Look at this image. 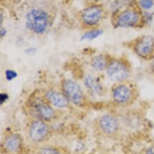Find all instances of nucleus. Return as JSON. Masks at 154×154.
Masks as SVG:
<instances>
[{"mask_svg": "<svg viewBox=\"0 0 154 154\" xmlns=\"http://www.w3.org/2000/svg\"><path fill=\"white\" fill-rule=\"evenodd\" d=\"M112 100L119 106L128 107L132 105L139 97L137 86L127 80L116 83L112 89Z\"/></svg>", "mask_w": 154, "mask_h": 154, "instance_id": "1", "label": "nucleus"}, {"mask_svg": "<svg viewBox=\"0 0 154 154\" xmlns=\"http://www.w3.org/2000/svg\"><path fill=\"white\" fill-rule=\"evenodd\" d=\"M145 21L146 18L140 11L129 8L123 10L117 15L115 24L117 27L129 28L139 26Z\"/></svg>", "mask_w": 154, "mask_h": 154, "instance_id": "2", "label": "nucleus"}, {"mask_svg": "<svg viewBox=\"0 0 154 154\" xmlns=\"http://www.w3.org/2000/svg\"><path fill=\"white\" fill-rule=\"evenodd\" d=\"M48 24L47 14L41 9H32L27 13L26 17V26L31 31L37 34H42Z\"/></svg>", "mask_w": 154, "mask_h": 154, "instance_id": "3", "label": "nucleus"}, {"mask_svg": "<svg viewBox=\"0 0 154 154\" xmlns=\"http://www.w3.org/2000/svg\"><path fill=\"white\" fill-rule=\"evenodd\" d=\"M98 126L104 135L110 138L118 136L122 128L119 117L110 113L105 114L100 117L98 121Z\"/></svg>", "mask_w": 154, "mask_h": 154, "instance_id": "4", "label": "nucleus"}, {"mask_svg": "<svg viewBox=\"0 0 154 154\" xmlns=\"http://www.w3.org/2000/svg\"><path fill=\"white\" fill-rule=\"evenodd\" d=\"M109 78L112 81L119 83L127 80L131 73L129 64L121 59H114L110 61L106 69Z\"/></svg>", "mask_w": 154, "mask_h": 154, "instance_id": "5", "label": "nucleus"}, {"mask_svg": "<svg viewBox=\"0 0 154 154\" xmlns=\"http://www.w3.org/2000/svg\"><path fill=\"white\" fill-rule=\"evenodd\" d=\"M62 88L63 94L75 106H82L84 103V94L80 86L71 80H65L62 82Z\"/></svg>", "mask_w": 154, "mask_h": 154, "instance_id": "6", "label": "nucleus"}, {"mask_svg": "<svg viewBox=\"0 0 154 154\" xmlns=\"http://www.w3.org/2000/svg\"><path fill=\"white\" fill-rule=\"evenodd\" d=\"M134 50L135 53L142 58H151L154 52V37L144 35L138 37L135 41Z\"/></svg>", "mask_w": 154, "mask_h": 154, "instance_id": "7", "label": "nucleus"}, {"mask_svg": "<svg viewBox=\"0 0 154 154\" xmlns=\"http://www.w3.org/2000/svg\"><path fill=\"white\" fill-rule=\"evenodd\" d=\"M50 129L47 124L43 120H35L30 124L29 135L30 139L36 143L42 142L47 138Z\"/></svg>", "mask_w": 154, "mask_h": 154, "instance_id": "8", "label": "nucleus"}, {"mask_svg": "<svg viewBox=\"0 0 154 154\" xmlns=\"http://www.w3.org/2000/svg\"><path fill=\"white\" fill-rule=\"evenodd\" d=\"M102 15V10L98 6H91L85 9L82 15L84 23L89 26L97 24Z\"/></svg>", "mask_w": 154, "mask_h": 154, "instance_id": "9", "label": "nucleus"}, {"mask_svg": "<svg viewBox=\"0 0 154 154\" xmlns=\"http://www.w3.org/2000/svg\"><path fill=\"white\" fill-rule=\"evenodd\" d=\"M45 97L49 103L57 108H65L68 106L69 102L64 94L53 91L47 92Z\"/></svg>", "mask_w": 154, "mask_h": 154, "instance_id": "10", "label": "nucleus"}, {"mask_svg": "<svg viewBox=\"0 0 154 154\" xmlns=\"http://www.w3.org/2000/svg\"><path fill=\"white\" fill-rule=\"evenodd\" d=\"M23 144V139L19 134H12L8 136L5 140L4 148L11 153L18 152Z\"/></svg>", "mask_w": 154, "mask_h": 154, "instance_id": "11", "label": "nucleus"}, {"mask_svg": "<svg viewBox=\"0 0 154 154\" xmlns=\"http://www.w3.org/2000/svg\"><path fill=\"white\" fill-rule=\"evenodd\" d=\"M35 109L43 120H51L55 117V111L47 103L42 102L37 104L35 106Z\"/></svg>", "mask_w": 154, "mask_h": 154, "instance_id": "12", "label": "nucleus"}, {"mask_svg": "<svg viewBox=\"0 0 154 154\" xmlns=\"http://www.w3.org/2000/svg\"><path fill=\"white\" fill-rule=\"evenodd\" d=\"M109 63L110 61L105 55H99L91 59L90 64L94 69L97 71H103L107 69Z\"/></svg>", "mask_w": 154, "mask_h": 154, "instance_id": "13", "label": "nucleus"}, {"mask_svg": "<svg viewBox=\"0 0 154 154\" xmlns=\"http://www.w3.org/2000/svg\"><path fill=\"white\" fill-rule=\"evenodd\" d=\"M103 34L102 30H93L84 34L81 37V40H94Z\"/></svg>", "mask_w": 154, "mask_h": 154, "instance_id": "14", "label": "nucleus"}, {"mask_svg": "<svg viewBox=\"0 0 154 154\" xmlns=\"http://www.w3.org/2000/svg\"><path fill=\"white\" fill-rule=\"evenodd\" d=\"M139 7L143 10H150L154 6V0H138Z\"/></svg>", "mask_w": 154, "mask_h": 154, "instance_id": "15", "label": "nucleus"}, {"mask_svg": "<svg viewBox=\"0 0 154 154\" xmlns=\"http://www.w3.org/2000/svg\"><path fill=\"white\" fill-rule=\"evenodd\" d=\"M39 154H62L56 148L52 147H44L40 149Z\"/></svg>", "mask_w": 154, "mask_h": 154, "instance_id": "16", "label": "nucleus"}, {"mask_svg": "<svg viewBox=\"0 0 154 154\" xmlns=\"http://www.w3.org/2000/svg\"><path fill=\"white\" fill-rule=\"evenodd\" d=\"M6 78L8 80H12L14 79L15 78H16L17 76V73L15 71H13L11 70H8L6 72Z\"/></svg>", "mask_w": 154, "mask_h": 154, "instance_id": "17", "label": "nucleus"}, {"mask_svg": "<svg viewBox=\"0 0 154 154\" xmlns=\"http://www.w3.org/2000/svg\"><path fill=\"white\" fill-rule=\"evenodd\" d=\"M143 154H154V146H149L146 149Z\"/></svg>", "mask_w": 154, "mask_h": 154, "instance_id": "18", "label": "nucleus"}, {"mask_svg": "<svg viewBox=\"0 0 154 154\" xmlns=\"http://www.w3.org/2000/svg\"><path fill=\"white\" fill-rule=\"evenodd\" d=\"M6 33H7V30L5 29H4V28L1 29V34H1L2 37H5L6 35Z\"/></svg>", "mask_w": 154, "mask_h": 154, "instance_id": "19", "label": "nucleus"}, {"mask_svg": "<svg viewBox=\"0 0 154 154\" xmlns=\"http://www.w3.org/2000/svg\"><path fill=\"white\" fill-rule=\"evenodd\" d=\"M91 1H93V0H91Z\"/></svg>", "mask_w": 154, "mask_h": 154, "instance_id": "20", "label": "nucleus"}]
</instances>
